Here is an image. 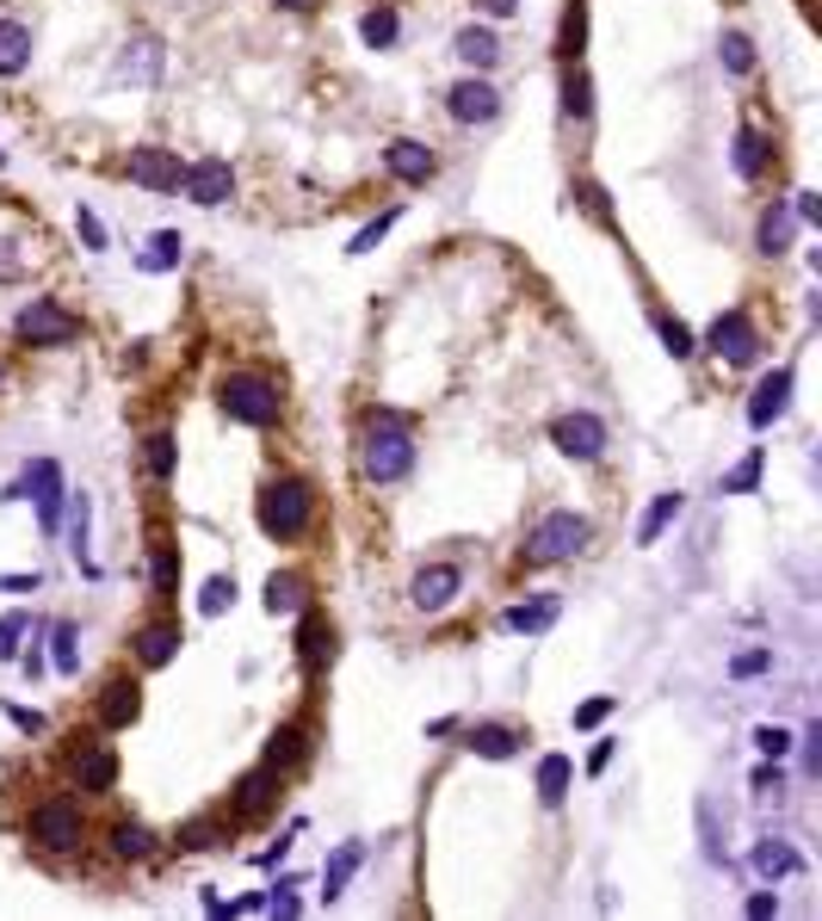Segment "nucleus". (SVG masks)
Listing matches in <instances>:
<instances>
[{
	"instance_id": "1",
	"label": "nucleus",
	"mask_w": 822,
	"mask_h": 921,
	"mask_svg": "<svg viewBox=\"0 0 822 921\" xmlns=\"http://www.w3.org/2000/svg\"><path fill=\"white\" fill-rule=\"evenodd\" d=\"M359 470H365V482H378V489H390V482H402L408 470H415V433H408L402 415L378 408V415L365 421V433H359Z\"/></svg>"
},
{
	"instance_id": "2",
	"label": "nucleus",
	"mask_w": 822,
	"mask_h": 921,
	"mask_svg": "<svg viewBox=\"0 0 822 921\" xmlns=\"http://www.w3.org/2000/svg\"><path fill=\"white\" fill-rule=\"evenodd\" d=\"M254 519H260V532L267 538H304L309 519H316V489H309L304 477H272L267 489H260V507H254Z\"/></svg>"
},
{
	"instance_id": "3",
	"label": "nucleus",
	"mask_w": 822,
	"mask_h": 921,
	"mask_svg": "<svg viewBox=\"0 0 822 921\" xmlns=\"http://www.w3.org/2000/svg\"><path fill=\"white\" fill-rule=\"evenodd\" d=\"M217 403H223V415L242 421V427H272L285 415V396H279V384H272L267 371H230V378L217 384Z\"/></svg>"
},
{
	"instance_id": "4",
	"label": "nucleus",
	"mask_w": 822,
	"mask_h": 921,
	"mask_svg": "<svg viewBox=\"0 0 822 921\" xmlns=\"http://www.w3.org/2000/svg\"><path fill=\"white\" fill-rule=\"evenodd\" d=\"M13 334L25 346H75L81 341V316L75 309H62L57 297H32V304L13 316Z\"/></svg>"
},
{
	"instance_id": "5",
	"label": "nucleus",
	"mask_w": 822,
	"mask_h": 921,
	"mask_svg": "<svg viewBox=\"0 0 822 921\" xmlns=\"http://www.w3.org/2000/svg\"><path fill=\"white\" fill-rule=\"evenodd\" d=\"M581 544H588V519L575 514V507H551V514L532 526V538H526V557L532 563H569Z\"/></svg>"
},
{
	"instance_id": "6",
	"label": "nucleus",
	"mask_w": 822,
	"mask_h": 921,
	"mask_svg": "<svg viewBox=\"0 0 822 921\" xmlns=\"http://www.w3.org/2000/svg\"><path fill=\"white\" fill-rule=\"evenodd\" d=\"M25 835H32L44 854H75L81 835H87V823H81V805H69V798H44V805H32V823H25Z\"/></svg>"
},
{
	"instance_id": "7",
	"label": "nucleus",
	"mask_w": 822,
	"mask_h": 921,
	"mask_svg": "<svg viewBox=\"0 0 822 921\" xmlns=\"http://www.w3.org/2000/svg\"><path fill=\"white\" fill-rule=\"evenodd\" d=\"M551 445L563 452V458H575V464H593L600 452H606V421H600V415H588V408L556 415V421H551Z\"/></svg>"
},
{
	"instance_id": "8",
	"label": "nucleus",
	"mask_w": 822,
	"mask_h": 921,
	"mask_svg": "<svg viewBox=\"0 0 822 921\" xmlns=\"http://www.w3.org/2000/svg\"><path fill=\"white\" fill-rule=\"evenodd\" d=\"M706 346L724 365H754L761 359V334H754V322H748V309H724V316L706 328Z\"/></svg>"
},
{
	"instance_id": "9",
	"label": "nucleus",
	"mask_w": 822,
	"mask_h": 921,
	"mask_svg": "<svg viewBox=\"0 0 822 921\" xmlns=\"http://www.w3.org/2000/svg\"><path fill=\"white\" fill-rule=\"evenodd\" d=\"M124 173H131V186H143V193H180V173H186V161H180V149L143 143V149H131Z\"/></svg>"
},
{
	"instance_id": "10",
	"label": "nucleus",
	"mask_w": 822,
	"mask_h": 921,
	"mask_svg": "<svg viewBox=\"0 0 822 921\" xmlns=\"http://www.w3.org/2000/svg\"><path fill=\"white\" fill-rule=\"evenodd\" d=\"M445 112L458 118V124H489V118H501V94L489 75H464L445 87Z\"/></svg>"
},
{
	"instance_id": "11",
	"label": "nucleus",
	"mask_w": 822,
	"mask_h": 921,
	"mask_svg": "<svg viewBox=\"0 0 822 921\" xmlns=\"http://www.w3.org/2000/svg\"><path fill=\"white\" fill-rule=\"evenodd\" d=\"M180 186H186V198L192 205H230L235 198V168L223 161V155H205V161H192L186 173H180Z\"/></svg>"
},
{
	"instance_id": "12",
	"label": "nucleus",
	"mask_w": 822,
	"mask_h": 921,
	"mask_svg": "<svg viewBox=\"0 0 822 921\" xmlns=\"http://www.w3.org/2000/svg\"><path fill=\"white\" fill-rule=\"evenodd\" d=\"M458 594H464V569H458V563H427V569H415V581H408L415 613H445Z\"/></svg>"
},
{
	"instance_id": "13",
	"label": "nucleus",
	"mask_w": 822,
	"mask_h": 921,
	"mask_svg": "<svg viewBox=\"0 0 822 921\" xmlns=\"http://www.w3.org/2000/svg\"><path fill=\"white\" fill-rule=\"evenodd\" d=\"M20 495H32V507H38V519H44V532H57L62 526V464L57 458H38L32 470L20 477Z\"/></svg>"
},
{
	"instance_id": "14",
	"label": "nucleus",
	"mask_w": 822,
	"mask_h": 921,
	"mask_svg": "<svg viewBox=\"0 0 822 921\" xmlns=\"http://www.w3.org/2000/svg\"><path fill=\"white\" fill-rule=\"evenodd\" d=\"M792 384H798V378H792V365H773V371H766L761 384H754V396H748V427H773V421H785V408H792Z\"/></svg>"
},
{
	"instance_id": "15",
	"label": "nucleus",
	"mask_w": 822,
	"mask_h": 921,
	"mask_svg": "<svg viewBox=\"0 0 822 921\" xmlns=\"http://www.w3.org/2000/svg\"><path fill=\"white\" fill-rule=\"evenodd\" d=\"M383 168H390V180H402V186H427V180L440 173V161H433V149H427V143H415V136H396V143L383 149Z\"/></svg>"
},
{
	"instance_id": "16",
	"label": "nucleus",
	"mask_w": 822,
	"mask_h": 921,
	"mask_svg": "<svg viewBox=\"0 0 822 921\" xmlns=\"http://www.w3.org/2000/svg\"><path fill=\"white\" fill-rule=\"evenodd\" d=\"M297 662H304L309 674H322L328 662H334V625H328L316 606H304V625H297Z\"/></svg>"
},
{
	"instance_id": "17",
	"label": "nucleus",
	"mask_w": 822,
	"mask_h": 921,
	"mask_svg": "<svg viewBox=\"0 0 822 921\" xmlns=\"http://www.w3.org/2000/svg\"><path fill=\"white\" fill-rule=\"evenodd\" d=\"M69 773H75V786H81V791H112V779H118V754L106 749V742H81L75 761H69Z\"/></svg>"
},
{
	"instance_id": "18",
	"label": "nucleus",
	"mask_w": 822,
	"mask_h": 921,
	"mask_svg": "<svg viewBox=\"0 0 822 921\" xmlns=\"http://www.w3.org/2000/svg\"><path fill=\"white\" fill-rule=\"evenodd\" d=\"M279 779H285V773H272V768H254L248 779H242V786H235V823H248V816H267L272 805H279Z\"/></svg>"
},
{
	"instance_id": "19",
	"label": "nucleus",
	"mask_w": 822,
	"mask_h": 921,
	"mask_svg": "<svg viewBox=\"0 0 822 921\" xmlns=\"http://www.w3.org/2000/svg\"><path fill=\"white\" fill-rule=\"evenodd\" d=\"M452 57H458L470 75H489V69L501 62V38L489 32V25H464L458 38H452Z\"/></svg>"
},
{
	"instance_id": "20",
	"label": "nucleus",
	"mask_w": 822,
	"mask_h": 921,
	"mask_svg": "<svg viewBox=\"0 0 822 921\" xmlns=\"http://www.w3.org/2000/svg\"><path fill=\"white\" fill-rule=\"evenodd\" d=\"M136 711H143V687L136 680H106V692H99V724L106 729H131L136 724Z\"/></svg>"
},
{
	"instance_id": "21",
	"label": "nucleus",
	"mask_w": 822,
	"mask_h": 921,
	"mask_svg": "<svg viewBox=\"0 0 822 921\" xmlns=\"http://www.w3.org/2000/svg\"><path fill=\"white\" fill-rule=\"evenodd\" d=\"M180 643H186L180 625H173V618H155V625L136 631V662H143V668H168L173 655H180Z\"/></svg>"
},
{
	"instance_id": "22",
	"label": "nucleus",
	"mask_w": 822,
	"mask_h": 921,
	"mask_svg": "<svg viewBox=\"0 0 822 921\" xmlns=\"http://www.w3.org/2000/svg\"><path fill=\"white\" fill-rule=\"evenodd\" d=\"M464 749L482 754V761H514V754H519V729L514 724H470V729H464Z\"/></svg>"
},
{
	"instance_id": "23",
	"label": "nucleus",
	"mask_w": 822,
	"mask_h": 921,
	"mask_svg": "<svg viewBox=\"0 0 822 921\" xmlns=\"http://www.w3.org/2000/svg\"><path fill=\"white\" fill-rule=\"evenodd\" d=\"M556 613H563V600L556 594H538V600H519V606H507V631H519V637H538V631H551L556 625Z\"/></svg>"
},
{
	"instance_id": "24",
	"label": "nucleus",
	"mask_w": 822,
	"mask_h": 921,
	"mask_svg": "<svg viewBox=\"0 0 822 921\" xmlns=\"http://www.w3.org/2000/svg\"><path fill=\"white\" fill-rule=\"evenodd\" d=\"M32 25H20V20H0V81H13V75H25L32 69Z\"/></svg>"
},
{
	"instance_id": "25",
	"label": "nucleus",
	"mask_w": 822,
	"mask_h": 921,
	"mask_svg": "<svg viewBox=\"0 0 822 921\" xmlns=\"http://www.w3.org/2000/svg\"><path fill=\"white\" fill-rule=\"evenodd\" d=\"M365 865V842H341L334 854H328V865H322V902H334V897H346V884H353V872Z\"/></svg>"
},
{
	"instance_id": "26",
	"label": "nucleus",
	"mask_w": 822,
	"mask_h": 921,
	"mask_svg": "<svg viewBox=\"0 0 822 921\" xmlns=\"http://www.w3.org/2000/svg\"><path fill=\"white\" fill-rule=\"evenodd\" d=\"M304 754H309V729L304 724H279V729H272V742H267V768L272 773H291Z\"/></svg>"
},
{
	"instance_id": "27",
	"label": "nucleus",
	"mask_w": 822,
	"mask_h": 921,
	"mask_svg": "<svg viewBox=\"0 0 822 921\" xmlns=\"http://www.w3.org/2000/svg\"><path fill=\"white\" fill-rule=\"evenodd\" d=\"M309 606V581L304 576H267V613L272 618H291V613H304Z\"/></svg>"
},
{
	"instance_id": "28",
	"label": "nucleus",
	"mask_w": 822,
	"mask_h": 921,
	"mask_svg": "<svg viewBox=\"0 0 822 921\" xmlns=\"http://www.w3.org/2000/svg\"><path fill=\"white\" fill-rule=\"evenodd\" d=\"M792 223H798V217H792V205H785V198H773V205L761 211V230H754L761 254H785V248H792Z\"/></svg>"
},
{
	"instance_id": "29",
	"label": "nucleus",
	"mask_w": 822,
	"mask_h": 921,
	"mask_svg": "<svg viewBox=\"0 0 822 921\" xmlns=\"http://www.w3.org/2000/svg\"><path fill=\"white\" fill-rule=\"evenodd\" d=\"M680 507H687V495H680V489L655 495V501H650V514L637 519V544H655V538H662V532L674 526V519H680Z\"/></svg>"
},
{
	"instance_id": "30",
	"label": "nucleus",
	"mask_w": 822,
	"mask_h": 921,
	"mask_svg": "<svg viewBox=\"0 0 822 921\" xmlns=\"http://www.w3.org/2000/svg\"><path fill=\"white\" fill-rule=\"evenodd\" d=\"M180 254H186V235H180V230H155L149 248L136 254V267H143V272H173V267H180Z\"/></svg>"
},
{
	"instance_id": "31",
	"label": "nucleus",
	"mask_w": 822,
	"mask_h": 921,
	"mask_svg": "<svg viewBox=\"0 0 822 921\" xmlns=\"http://www.w3.org/2000/svg\"><path fill=\"white\" fill-rule=\"evenodd\" d=\"M149 581H155V594H161V600L180 594V544H168V538H161V544L149 551Z\"/></svg>"
},
{
	"instance_id": "32",
	"label": "nucleus",
	"mask_w": 822,
	"mask_h": 921,
	"mask_svg": "<svg viewBox=\"0 0 822 921\" xmlns=\"http://www.w3.org/2000/svg\"><path fill=\"white\" fill-rule=\"evenodd\" d=\"M569 779H575L569 754H544V761H538V798H544V805H563V798H569Z\"/></svg>"
},
{
	"instance_id": "33",
	"label": "nucleus",
	"mask_w": 822,
	"mask_h": 921,
	"mask_svg": "<svg viewBox=\"0 0 822 921\" xmlns=\"http://www.w3.org/2000/svg\"><path fill=\"white\" fill-rule=\"evenodd\" d=\"M729 161H736V173H743V180H761V168H766V136L754 131V124H743V131H736V149H729Z\"/></svg>"
},
{
	"instance_id": "34",
	"label": "nucleus",
	"mask_w": 822,
	"mask_h": 921,
	"mask_svg": "<svg viewBox=\"0 0 822 921\" xmlns=\"http://www.w3.org/2000/svg\"><path fill=\"white\" fill-rule=\"evenodd\" d=\"M798 865H803V860H798L785 842H773V835H766V842H754V872H761V879H792Z\"/></svg>"
},
{
	"instance_id": "35",
	"label": "nucleus",
	"mask_w": 822,
	"mask_h": 921,
	"mask_svg": "<svg viewBox=\"0 0 822 921\" xmlns=\"http://www.w3.org/2000/svg\"><path fill=\"white\" fill-rule=\"evenodd\" d=\"M118 75L155 81V75H161V44H155V38H136V44H124V62H118Z\"/></svg>"
},
{
	"instance_id": "36",
	"label": "nucleus",
	"mask_w": 822,
	"mask_h": 921,
	"mask_svg": "<svg viewBox=\"0 0 822 921\" xmlns=\"http://www.w3.org/2000/svg\"><path fill=\"white\" fill-rule=\"evenodd\" d=\"M143 464H149L155 482H168L173 470H180V445H173V433H149V440H143Z\"/></svg>"
},
{
	"instance_id": "37",
	"label": "nucleus",
	"mask_w": 822,
	"mask_h": 921,
	"mask_svg": "<svg viewBox=\"0 0 822 921\" xmlns=\"http://www.w3.org/2000/svg\"><path fill=\"white\" fill-rule=\"evenodd\" d=\"M581 44H588V0H569V7H563V38H556L563 62L581 57Z\"/></svg>"
},
{
	"instance_id": "38",
	"label": "nucleus",
	"mask_w": 822,
	"mask_h": 921,
	"mask_svg": "<svg viewBox=\"0 0 822 921\" xmlns=\"http://www.w3.org/2000/svg\"><path fill=\"white\" fill-rule=\"evenodd\" d=\"M359 38L371 44V50H390V44L402 38V20L390 13V7H371V13L359 20Z\"/></svg>"
},
{
	"instance_id": "39",
	"label": "nucleus",
	"mask_w": 822,
	"mask_h": 921,
	"mask_svg": "<svg viewBox=\"0 0 822 921\" xmlns=\"http://www.w3.org/2000/svg\"><path fill=\"white\" fill-rule=\"evenodd\" d=\"M761 445H754V452H748L743 464H736V470H724V482H717V495H754V489H761Z\"/></svg>"
},
{
	"instance_id": "40",
	"label": "nucleus",
	"mask_w": 822,
	"mask_h": 921,
	"mask_svg": "<svg viewBox=\"0 0 822 921\" xmlns=\"http://www.w3.org/2000/svg\"><path fill=\"white\" fill-rule=\"evenodd\" d=\"M50 643H57V650H50L57 674H81V631L69 625V618H62V625H50Z\"/></svg>"
},
{
	"instance_id": "41",
	"label": "nucleus",
	"mask_w": 822,
	"mask_h": 921,
	"mask_svg": "<svg viewBox=\"0 0 822 921\" xmlns=\"http://www.w3.org/2000/svg\"><path fill=\"white\" fill-rule=\"evenodd\" d=\"M563 118H593V81L575 62H569V75H563Z\"/></svg>"
},
{
	"instance_id": "42",
	"label": "nucleus",
	"mask_w": 822,
	"mask_h": 921,
	"mask_svg": "<svg viewBox=\"0 0 822 921\" xmlns=\"http://www.w3.org/2000/svg\"><path fill=\"white\" fill-rule=\"evenodd\" d=\"M112 854H118V860H149V854H155V835H149L143 823H118V828H112Z\"/></svg>"
},
{
	"instance_id": "43",
	"label": "nucleus",
	"mask_w": 822,
	"mask_h": 921,
	"mask_svg": "<svg viewBox=\"0 0 822 921\" xmlns=\"http://www.w3.org/2000/svg\"><path fill=\"white\" fill-rule=\"evenodd\" d=\"M717 62H724L729 75H754V44H748L743 32H724V38H717Z\"/></svg>"
},
{
	"instance_id": "44",
	"label": "nucleus",
	"mask_w": 822,
	"mask_h": 921,
	"mask_svg": "<svg viewBox=\"0 0 822 921\" xmlns=\"http://www.w3.org/2000/svg\"><path fill=\"white\" fill-rule=\"evenodd\" d=\"M223 835H230V823H223V816H198V823L180 828V847H186V854H205V847H217Z\"/></svg>"
},
{
	"instance_id": "45",
	"label": "nucleus",
	"mask_w": 822,
	"mask_h": 921,
	"mask_svg": "<svg viewBox=\"0 0 822 921\" xmlns=\"http://www.w3.org/2000/svg\"><path fill=\"white\" fill-rule=\"evenodd\" d=\"M69 551H75L81 576H99V563L87 557V495H75V514H69Z\"/></svg>"
},
{
	"instance_id": "46",
	"label": "nucleus",
	"mask_w": 822,
	"mask_h": 921,
	"mask_svg": "<svg viewBox=\"0 0 822 921\" xmlns=\"http://www.w3.org/2000/svg\"><path fill=\"white\" fill-rule=\"evenodd\" d=\"M235 606V576H211L205 588H198V613L205 618H223Z\"/></svg>"
},
{
	"instance_id": "47",
	"label": "nucleus",
	"mask_w": 822,
	"mask_h": 921,
	"mask_svg": "<svg viewBox=\"0 0 822 921\" xmlns=\"http://www.w3.org/2000/svg\"><path fill=\"white\" fill-rule=\"evenodd\" d=\"M655 334H662V346H668L674 359H692V353H699V341H692V328L680 322V316H655Z\"/></svg>"
},
{
	"instance_id": "48",
	"label": "nucleus",
	"mask_w": 822,
	"mask_h": 921,
	"mask_svg": "<svg viewBox=\"0 0 822 921\" xmlns=\"http://www.w3.org/2000/svg\"><path fill=\"white\" fill-rule=\"evenodd\" d=\"M396 205H390V211H378V217H371V223H365V230L359 235H353V242H346V254H371V248H378V242H383V235H390V223H396Z\"/></svg>"
},
{
	"instance_id": "49",
	"label": "nucleus",
	"mask_w": 822,
	"mask_h": 921,
	"mask_svg": "<svg viewBox=\"0 0 822 921\" xmlns=\"http://www.w3.org/2000/svg\"><path fill=\"white\" fill-rule=\"evenodd\" d=\"M25 631H32V618H25V613H7V618H0V662H20Z\"/></svg>"
},
{
	"instance_id": "50",
	"label": "nucleus",
	"mask_w": 822,
	"mask_h": 921,
	"mask_svg": "<svg viewBox=\"0 0 822 921\" xmlns=\"http://www.w3.org/2000/svg\"><path fill=\"white\" fill-rule=\"evenodd\" d=\"M754 749H761L766 761H785V754H792V729H780V724H761V729H754Z\"/></svg>"
},
{
	"instance_id": "51",
	"label": "nucleus",
	"mask_w": 822,
	"mask_h": 921,
	"mask_svg": "<svg viewBox=\"0 0 822 921\" xmlns=\"http://www.w3.org/2000/svg\"><path fill=\"white\" fill-rule=\"evenodd\" d=\"M618 705L612 692H600V699H588V705H575V729H593V724H606V711Z\"/></svg>"
},
{
	"instance_id": "52",
	"label": "nucleus",
	"mask_w": 822,
	"mask_h": 921,
	"mask_svg": "<svg viewBox=\"0 0 822 921\" xmlns=\"http://www.w3.org/2000/svg\"><path fill=\"white\" fill-rule=\"evenodd\" d=\"M75 235H81V242H87V248H106V223H99V217L94 211H87V205H81V211H75Z\"/></svg>"
},
{
	"instance_id": "53",
	"label": "nucleus",
	"mask_w": 822,
	"mask_h": 921,
	"mask_svg": "<svg viewBox=\"0 0 822 921\" xmlns=\"http://www.w3.org/2000/svg\"><path fill=\"white\" fill-rule=\"evenodd\" d=\"M766 668H773V655H766V650H743L736 662H729V674H736V680H748V674H766Z\"/></svg>"
},
{
	"instance_id": "54",
	"label": "nucleus",
	"mask_w": 822,
	"mask_h": 921,
	"mask_svg": "<svg viewBox=\"0 0 822 921\" xmlns=\"http://www.w3.org/2000/svg\"><path fill=\"white\" fill-rule=\"evenodd\" d=\"M803 773H822V724L803 729Z\"/></svg>"
},
{
	"instance_id": "55",
	"label": "nucleus",
	"mask_w": 822,
	"mask_h": 921,
	"mask_svg": "<svg viewBox=\"0 0 822 921\" xmlns=\"http://www.w3.org/2000/svg\"><path fill=\"white\" fill-rule=\"evenodd\" d=\"M7 717H13V729H25V736H44V711H32V705H7Z\"/></svg>"
},
{
	"instance_id": "56",
	"label": "nucleus",
	"mask_w": 822,
	"mask_h": 921,
	"mask_svg": "<svg viewBox=\"0 0 822 921\" xmlns=\"http://www.w3.org/2000/svg\"><path fill=\"white\" fill-rule=\"evenodd\" d=\"M792 217H798V223H822V198L817 193H792Z\"/></svg>"
},
{
	"instance_id": "57",
	"label": "nucleus",
	"mask_w": 822,
	"mask_h": 921,
	"mask_svg": "<svg viewBox=\"0 0 822 921\" xmlns=\"http://www.w3.org/2000/svg\"><path fill=\"white\" fill-rule=\"evenodd\" d=\"M0 588H7V594H38L44 576H38V569H32V576H0Z\"/></svg>"
},
{
	"instance_id": "58",
	"label": "nucleus",
	"mask_w": 822,
	"mask_h": 921,
	"mask_svg": "<svg viewBox=\"0 0 822 921\" xmlns=\"http://www.w3.org/2000/svg\"><path fill=\"white\" fill-rule=\"evenodd\" d=\"M748 916H754V921L780 916V897H773V891H754V897H748Z\"/></svg>"
},
{
	"instance_id": "59",
	"label": "nucleus",
	"mask_w": 822,
	"mask_h": 921,
	"mask_svg": "<svg viewBox=\"0 0 822 921\" xmlns=\"http://www.w3.org/2000/svg\"><path fill=\"white\" fill-rule=\"evenodd\" d=\"M20 254H13V242H0V285H13V279H20Z\"/></svg>"
},
{
	"instance_id": "60",
	"label": "nucleus",
	"mask_w": 822,
	"mask_h": 921,
	"mask_svg": "<svg viewBox=\"0 0 822 921\" xmlns=\"http://www.w3.org/2000/svg\"><path fill=\"white\" fill-rule=\"evenodd\" d=\"M780 786H785L780 761H773V768H754V791H761V798H766V791H780Z\"/></svg>"
},
{
	"instance_id": "61",
	"label": "nucleus",
	"mask_w": 822,
	"mask_h": 921,
	"mask_svg": "<svg viewBox=\"0 0 822 921\" xmlns=\"http://www.w3.org/2000/svg\"><path fill=\"white\" fill-rule=\"evenodd\" d=\"M606 761H612V736H600V742H593V754H588V773H606Z\"/></svg>"
},
{
	"instance_id": "62",
	"label": "nucleus",
	"mask_w": 822,
	"mask_h": 921,
	"mask_svg": "<svg viewBox=\"0 0 822 921\" xmlns=\"http://www.w3.org/2000/svg\"><path fill=\"white\" fill-rule=\"evenodd\" d=\"M489 20H507V13H519V0H477Z\"/></svg>"
},
{
	"instance_id": "63",
	"label": "nucleus",
	"mask_w": 822,
	"mask_h": 921,
	"mask_svg": "<svg viewBox=\"0 0 822 921\" xmlns=\"http://www.w3.org/2000/svg\"><path fill=\"white\" fill-rule=\"evenodd\" d=\"M279 7H291V13H309V7H316V0H279Z\"/></svg>"
},
{
	"instance_id": "64",
	"label": "nucleus",
	"mask_w": 822,
	"mask_h": 921,
	"mask_svg": "<svg viewBox=\"0 0 822 921\" xmlns=\"http://www.w3.org/2000/svg\"><path fill=\"white\" fill-rule=\"evenodd\" d=\"M0 378H7V365H0Z\"/></svg>"
}]
</instances>
